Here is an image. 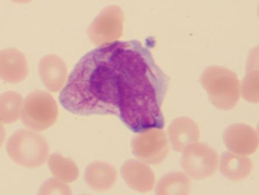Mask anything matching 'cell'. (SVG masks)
I'll list each match as a JSON object with an SVG mask.
<instances>
[{
  "label": "cell",
  "instance_id": "7a4b0ae2",
  "mask_svg": "<svg viewBox=\"0 0 259 195\" xmlns=\"http://www.w3.org/2000/svg\"><path fill=\"white\" fill-rule=\"evenodd\" d=\"M6 150L15 163L30 169L43 165L49 153V145L44 138L29 129L15 132L8 140Z\"/></svg>",
  "mask_w": 259,
  "mask_h": 195
},
{
  "label": "cell",
  "instance_id": "ba28073f",
  "mask_svg": "<svg viewBox=\"0 0 259 195\" xmlns=\"http://www.w3.org/2000/svg\"><path fill=\"white\" fill-rule=\"evenodd\" d=\"M221 173L230 180L239 182L249 177L253 170V163L245 155L225 152L219 161Z\"/></svg>",
  "mask_w": 259,
  "mask_h": 195
},
{
  "label": "cell",
  "instance_id": "30bf717a",
  "mask_svg": "<svg viewBox=\"0 0 259 195\" xmlns=\"http://www.w3.org/2000/svg\"><path fill=\"white\" fill-rule=\"evenodd\" d=\"M124 180L132 188L140 192L149 191L154 186L153 172L145 164L136 160H129L122 169Z\"/></svg>",
  "mask_w": 259,
  "mask_h": 195
},
{
  "label": "cell",
  "instance_id": "4fadbf2b",
  "mask_svg": "<svg viewBox=\"0 0 259 195\" xmlns=\"http://www.w3.org/2000/svg\"><path fill=\"white\" fill-rule=\"evenodd\" d=\"M23 103L21 95L13 91H8L1 96V120L10 124L21 117Z\"/></svg>",
  "mask_w": 259,
  "mask_h": 195
},
{
  "label": "cell",
  "instance_id": "277c9868",
  "mask_svg": "<svg viewBox=\"0 0 259 195\" xmlns=\"http://www.w3.org/2000/svg\"><path fill=\"white\" fill-rule=\"evenodd\" d=\"M203 84L214 104L223 109L233 106L238 98V82L235 75L222 68L209 69L205 72Z\"/></svg>",
  "mask_w": 259,
  "mask_h": 195
},
{
  "label": "cell",
  "instance_id": "3957f363",
  "mask_svg": "<svg viewBox=\"0 0 259 195\" xmlns=\"http://www.w3.org/2000/svg\"><path fill=\"white\" fill-rule=\"evenodd\" d=\"M58 116V105L48 92L33 91L24 99L21 118L23 123L30 130L44 131L55 123Z\"/></svg>",
  "mask_w": 259,
  "mask_h": 195
},
{
  "label": "cell",
  "instance_id": "7c38bea8",
  "mask_svg": "<svg viewBox=\"0 0 259 195\" xmlns=\"http://www.w3.org/2000/svg\"><path fill=\"white\" fill-rule=\"evenodd\" d=\"M116 171L105 163H95L89 166L85 173L88 183L95 190H105L110 188L115 181Z\"/></svg>",
  "mask_w": 259,
  "mask_h": 195
},
{
  "label": "cell",
  "instance_id": "5b68a950",
  "mask_svg": "<svg viewBox=\"0 0 259 195\" xmlns=\"http://www.w3.org/2000/svg\"><path fill=\"white\" fill-rule=\"evenodd\" d=\"M182 166L190 177L204 179L216 173L219 166V157L207 144L194 143L184 150Z\"/></svg>",
  "mask_w": 259,
  "mask_h": 195
},
{
  "label": "cell",
  "instance_id": "9a60e30c",
  "mask_svg": "<svg viewBox=\"0 0 259 195\" xmlns=\"http://www.w3.org/2000/svg\"><path fill=\"white\" fill-rule=\"evenodd\" d=\"M49 169L58 180L70 182L77 177L78 170L75 164L58 154H53L49 158Z\"/></svg>",
  "mask_w": 259,
  "mask_h": 195
},
{
  "label": "cell",
  "instance_id": "8fae6325",
  "mask_svg": "<svg viewBox=\"0 0 259 195\" xmlns=\"http://www.w3.org/2000/svg\"><path fill=\"white\" fill-rule=\"evenodd\" d=\"M27 64L24 55L19 52H4L2 55L1 76L10 83H18L27 75Z\"/></svg>",
  "mask_w": 259,
  "mask_h": 195
},
{
  "label": "cell",
  "instance_id": "2e32d148",
  "mask_svg": "<svg viewBox=\"0 0 259 195\" xmlns=\"http://www.w3.org/2000/svg\"><path fill=\"white\" fill-rule=\"evenodd\" d=\"M58 179L55 178L49 179V180L44 183L40 187L39 194H67L70 190L69 188L61 182Z\"/></svg>",
  "mask_w": 259,
  "mask_h": 195
},
{
  "label": "cell",
  "instance_id": "6da1fadb",
  "mask_svg": "<svg viewBox=\"0 0 259 195\" xmlns=\"http://www.w3.org/2000/svg\"><path fill=\"white\" fill-rule=\"evenodd\" d=\"M169 85L168 76L146 46L137 40L115 41L79 60L59 101L77 115L113 114L142 133L164 127L162 105Z\"/></svg>",
  "mask_w": 259,
  "mask_h": 195
},
{
  "label": "cell",
  "instance_id": "8992f818",
  "mask_svg": "<svg viewBox=\"0 0 259 195\" xmlns=\"http://www.w3.org/2000/svg\"><path fill=\"white\" fill-rule=\"evenodd\" d=\"M140 133L132 143L134 154L142 161L157 164L166 158L168 145L164 136L152 130Z\"/></svg>",
  "mask_w": 259,
  "mask_h": 195
},
{
  "label": "cell",
  "instance_id": "52a82bcc",
  "mask_svg": "<svg viewBox=\"0 0 259 195\" xmlns=\"http://www.w3.org/2000/svg\"><path fill=\"white\" fill-rule=\"evenodd\" d=\"M225 145L232 152L250 155L256 151L258 145L256 132L246 125H233L224 135Z\"/></svg>",
  "mask_w": 259,
  "mask_h": 195
},
{
  "label": "cell",
  "instance_id": "9c48e42d",
  "mask_svg": "<svg viewBox=\"0 0 259 195\" xmlns=\"http://www.w3.org/2000/svg\"><path fill=\"white\" fill-rule=\"evenodd\" d=\"M39 71L40 78L47 89L52 92L59 91L66 78V67L55 55H48L40 60Z\"/></svg>",
  "mask_w": 259,
  "mask_h": 195
},
{
  "label": "cell",
  "instance_id": "5bb4252c",
  "mask_svg": "<svg viewBox=\"0 0 259 195\" xmlns=\"http://www.w3.org/2000/svg\"><path fill=\"white\" fill-rule=\"evenodd\" d=\"M191 182L187 176L181 173L166 175L159 181L157 193L159 194H188Z\"/></svg>",
  "mask_w": 259,
  "mask_h": 195
}]
</instances>
